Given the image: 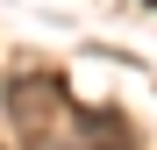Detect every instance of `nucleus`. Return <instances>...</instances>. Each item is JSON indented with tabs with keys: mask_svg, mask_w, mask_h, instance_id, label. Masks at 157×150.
<instances>
[{
	"mask_svg": "<svg viewBox=\"0 0 157 150\" xmlns=\"http://www.w3.org/2000/svg\"><path fill=\"white\" fill-rule=\"evenodd\" d=\"M64 107H71V100H64V86L50 79V71H21V79L7 86V121H14L21 143H43L50 129H57Z\"/></svg>",
	"mask_w": 157,
	"mask_h": 150,
	"instance_id": "nucleus-1",
	"label": "nucleus"
},
{
	"mask_svg": "<svg viewBox=\"0 0 157 150\" xmlns=\"http://www.w3.org/2000/svg\"><path fill=\"white\" fill-rule=\"evenodd\" d=\"M86 150H136V136L114 107H86Z\"/></svg>",
	"mask_w": 157,
	"mask_h": 150,
	"instance_id": "nucleus-2",
	"label": "nucleus"
},
{
	"mask_svg": "<svg viewBox=\"0 0 157 150\" xmlns=\"http://www.w3.org/2000/svg\"><path fill=\"white\" fill-rule=\"evenodd\" d=\"M0 150H7V143H0Z\"/></svg>",
	"mask_w": 157,
	"mask_h": 150,
	"instance_id": "nucleus-3",
	"label": "nucleus"
},
{
	"mask_svg": "<svg viewBox=\"0 0 157 150\" xmlns=\"http://www.w3.org/2000/svg\"><path fill=\"white\" fill-rule=\"evenodd\" d=\"M78 150H86V143H78Z\"/></svg>",
	"mask_w": 157,
	"mask_h": 150,
	"instance_id": "nucleus-4",
	"label": "nucleus"
}]
</instances>
